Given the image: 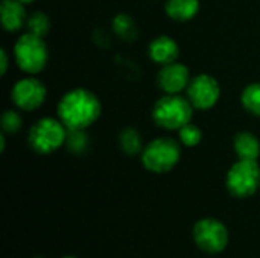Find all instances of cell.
<instances>
[{
    "instance_id": "obj_1",
    "label": "cell",
    "mask_w": 260,
    "mask_h": 258,
    "mask_svg": "<svg viewBox=\"0 0 260 258\" xmlns=\"http://www.w3.org/2000/svg\"><path fill=\"white\" fill-rule=\"evenodd\" d=\"M102 106L94 93L85 88L70 90L58 103L56 113L67 129H87L101 116Z\"/></svg>"
},
{
    "instance_id": "obj_2",
    "label": "cell",
    "mask_w": 260,
    "mask_h": 258,
    "mask_svg": "<svg viewBox=\"0 0 260 258\" xmlns=\"http://www.w3.org/2000/svg\"><path fill=\"white\" fill-rule=\"evenodd\" d=\"M193 105L189 99L178 94H166L160 97L152 108V119L157 126L168 131H178L190 123Z\"/></svg>"
},
{
    "instance_id": "obj_3",
    "label": "cell",
    "mask_w": 260,
    "mask_h": 258,
    "mask_svg": "<svg viewBox=\"0 0 260 258\" xmlns=\"http://www.w3.org/2000/svg\"><path fill=\"white\" fill-rule=\"evenodd\" d=\"M181 157L180 143L171 137H160L146 144L142 151L143 166L154 173L171 172Z\"/></svg>"
},
{
    "instance_id": "obj_4",
    "label": "cell",
    "mask_w": 260,
    "mask_h": 258,
    "mask_svg": "<svg viewBox=\"0 0 260 258\" xmlns=\"http://www.w3.org/2000/svg\"><path fill=\"white\" fill-rule=\"evenodd\" d=\"M29 144L30 148L41 154L47 155L58 151L67 138V128L61 120L52 117H43L29 129Z\"/></svg>"
},
{
    "instance_id": "obj_5",
    "label": "cell",
    "mask_w": 260,
    "mask_h": 258,
    "mask_svg": "<svg viewBox=\"0 0 260 258\" xmlns=\"http://www.w3.org/2000/svg\"><path fill=\"white\" fill-rule=\"evenodd\" d=\"M14 58L20 70L29 75H37L44 70L47 64V46L41 36L27 32L17 40L14 46Z\"/></svg>"
},
{
    "instance_id": "obj_6",
    "label": "cell",
    "mask_w": 260,
    "mask_h": 258,
    "mask_svg": "<svg viewBox=\"0 0 260 258\" xmlns=\"http://www.w3.org/2000/svg\"><path fill=\"white\" fill-rule=\"evenodd\" d=\"M227 190L235 198H250L260 187V166L257 160H239L227 173Z\"/></svg>"
},
{
    "instance_id": "obj_7",
    "label": "cell",
    "mask_w": 260,
    "mask_h": 258,
    "mask_svg": "<svg viewBox=\"0 0 260 258\" xmlns=\"http://www.w3.org/2000/svg\"><path fill=\"white\" fill-rule=\"evenodd\" d=\"M193 239L200 249L209 254H218L229 245V231L216 219H201L193 227Z\"/></svg>"
},
{
    "instance_id": "obj_8",
    "label": "cell",
    "mask_w": 260,
    "mask_h": 258,
    "mask_svg": "<svg viewBox=\"0 0 260 258\" xmlns=\"http://www.w3.org/2000/svg\"><path fill=\"white\" fill-rule=\"evenodd\" d=\"M221 96V87L219 82L207 75L201 73L190 79V84L187 87V99L197 109H210L216 105L218 99Z\"/></svg>"
},
{
    "instance_id": "obj_9",
    "label": "cell",
    "mask_w": 260,
    "mask_h": 258,
    "mask_svg": "<svg viewBox=\"0 0 260 258\" xmlns=\"http://www.w3.org/2000/svg\"><path fill=\"white\" fill-rule=\"evenodd\" d=\"M47 90L44 84L37 78H23L12 87L11 97L17 108L23 111H34L40 108L46 100Z\"/></svg>"
},
{
    "instance_id": "obj_10",
    "label": "cell",
    "mask_w": 260,
    "mask_h": 258,
    "mask_svg": "<svg viewBox=\"0 0 260 258\" xmlns=\"http://www.w3.org/2000/svg\"><path fill=\"white\" fill-rule=\"evenodd\" d=\"M157 81H158V87L166 94H180L183 90H187L190 84V73L184 64L171 62L161 65Z\"/></svg>"
},
{
    "instance_id": "obj_11",
    "label": "cell",
    "mask_w": 260,
    "mask_h": 258,
    "mask_svg": "<svg viewBox=\"0 0 260 258\" xmlns=\"http://www.w3.org/2000/svg\"><path fill=\"white\" fill-rule=\"evenodd\" d=\"M148 53H149V58L155 64L166 65L171 62H175L180 52H178V44L175 43L174 38L168 35H160V36H155L149 43Z\"/></svg>"
},
{
    "instance_id": "obj_12",
    "label": "cell",
    "mask_w": 260,
    "mask_h": 258,
    "mask_svg": "<svg viewBox=\"0 0 260 258\" xmlns=\"http://www.w3.org/2000/svg\"><path fill=\"white\" fill-rule=\"evenodd\" d=\"M27 21L24 5L20 0L2 2V26L8 32H17Z\"/></svg>"
},
{
    "instance_id": "obj_13",
    "label": "cell",
    "mask_w": 260,
    "mask_h": 258,
    "mask_svg": "<svg viewBox=\"0 0 260 258\" xmlns=\"http://www.w3.org/2000/svg\"><path fill=\"white\" fill-rule=\"evenodd\" d=\"M166 14L175 21H189L200 11V0H168Z\"/></svg>"
},
{
    "instance_id": "obj_14",
    "label": "cell",
    "mask_w": 260,
    "mask_h": 258,
    "mask_svg": "<svg viewBox=\"0 0 260 258\" xmlns=\"http://www.w3.org/2000/svg\"><path fill=\"white\" fill-rule=\"evenodd\" d=\"M235 151L239 160H257L260 155L259 138L250 131H242L235 137Z\"/></svg>"
},
{
    "instance_id": "obj_15",
    "label": "cell",
    "mask_w": 260,
    "mask_h": 258,
    "mask_svg": "<svg viewBox=\"0 0 260 258\" xmlns=\"http://www.w3.org/2000/svg\"><path fill=\"white\" fill-rule=\"evenodd\" d=\"M113 30L114 33L125 40V41H133L137 38V26H136V21L134 18L129 15V14H117L113 20Z\"/></svg>"
},
{
    "instance_id": "obj_16",
    "label": "cell",
    "mask_w": 260,
    "mask_h": 258,
    "mask_svg": "<svg viewBox=\"0 0 260 258\" xmlns=\"http://www.w3.org/2000/svg\"><path fill=\"white\" fill-rule=\"evenodd\" d=\"M119 143L120 148L125 154L128 155H136L143 151V140L142 135L137 129L134 128H125L119 134Z\"/></svg>"
},
{
    "instance_id": "obj_17",
    "label": "cell",
    "mask_w": 260,
    "mask_h": 258,
    "mask_svg": "<svg viewBox=\"0 0 260 258\" xmlns=\"http://www.w3.org/2000/svg\"><path fill=\"white\" fill-rule=\"evenodd\" d=\"M241 102L244 105V108L251 113L253 116L260 117V84H250L248 87H245V90L242 91L241 96Z\"/></svg>"
},
{
    "instance_id": "obj_18",
    "label": "cell",
    "mask_w": 260,
    "mask_h": 258,
    "mask_svg": "<svg viewBox=\"0 0 260 258\" xmlns=\"http://www.w3.org/2000/svg\"><path fill=\"white\" fill-rule=\"evenodd\" d=\"M26 26H27L29 33H34L37 36L44 38L50 30V20L44 12L37 11V12H34V14H30L27 17Z\"/></svg>"
},
{
    "instance_id": "obj_19",
    "label": "cell",
    "mask_w": 260,
    "mask_h": 258,
    "mask_svg": "<svg viewBox=\"0 0 260 258\" xmlns=\"http://www.w3.org/2000/svg\"><path fill=\"white\" fill-rule=\"evenodd\" d=\"M66 144H67L70 152L82 154L90 146V138L85 134V129H67Z\"/></svg>"
},
{
    "instance_id": "obj_20",
    "label": "cell",
    "mask_w": 260,
    "mask_h": 258,
    "mask_svg": "<svg viewBox=\"0 0 260 258\" xmlns=\"http://www.w3.org/2000/svg\"><path fill=\"white\" fill-rule=\"evenodd\" d=\"M178 137H180V141L187 146V148H193L197 144H200L201 138H203V132L201 129L193 125V123H187L184 125L181 129H178Z\"/></svg>"
},
{
    "instance_id": "obj_21",
    "label": "cell",
    "mask_w": 260,
    "mask_h": 258,
    "mask_svg": "<svg viewBox=\"0 0 260 258\" xmlns=\"http://www.w3.org/2000/svg\"><path fill=\"white\" fill-rule=\"evenodd\" d=\"M23 122H21V116L14 111V109H6L3 114H2V128L5 132H9V134H14L17 132L20 128H21Z\"/></svg>"
},
{
    "instance_id": "obj_22",
    "label": "cell",
    "mask_w": 260,
    "mask_h": 258,
    "mask_svg": "<svg viewBox=\"0 0 260 258\" xmlns=\"http://www.w3.org/2000/svg\"><path fill=\"white\" fill-rule=\"evenodd\" d=\"M0 56H2V61H0V73L5 75L6 70H8V65H9V58H8V53L5 49L0 50Z\"/></svg>"
},
{
    "instance_id": "obj_23",
    "label": "cell",
    "mask_w": 260,
    "mask_h": 258,
    "mask_svg": "<svg viewBox=\"0 0 260 258\" xmlns=\"http://www.w3.org/2000/svg\"><path fill=\"white\" fill-rule=\"evenodd\" d=\"M5 146H6V141H5V135H0V151H2V152L5 151Z\"/></svg>"
},
{
    "instance_id": "obj_24",
    "label": "cell",
    "mask_w": 260,
    "mask_h": 258,
    "mask_svg": "<svg viewBox=\"0 0 260 258\" xmlns=\"http://www.w3.org/2000/svg\"><path fill=\"white\" fill-rule=\"evenodd\" d=\"M20 2H21L23 5H30V3H32L34 0H20Z\"/></svg>"
},
{
    "instance_id": "obj_25",
    "label": "cell",
    "mask_w": 260,
    "mask_h": 258,
    "mask_svg": "<svg viewBox=\"0 0 260 258\" xmlns=\"http://www.w3.org/2000/svg\"><path fill=\"white\" fill-rule=\"evenodd\" d=\"M64 258H75V257H64Z\"/></svg>"
},
{
    "instance_id": "obj_26",
    "label": "cell",
    "mask_w": 260,
    "mask_h": 258,
    "mask_svg": "<svg viewBox=\"0 0 260 258\" xmlns=\"http://www.w3.org/2000/svg\"><path fill=\"white\" fill-rule=\"evenodd\" d=\"M37 258H41V257H37Z\"/></svg>"
}]
</instances>
